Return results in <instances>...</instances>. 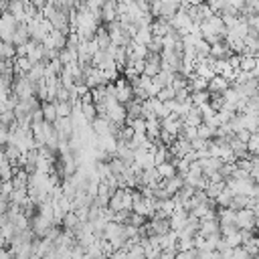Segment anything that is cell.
I'll return each mask as SVG.
<instances>
[{
	"instance_id": "6da1fadb",
	"label": "cell",
	"mask_w": 259,
	"mask_h": 259,
	"mask_svg": "<svg viewBox=\"0 0 259 259\" xmlns=\"http://www.w3.org/2000/svg\"><path fill=\"white\" fill-rule=\"evenodd\" d=\"M255 223H257V214H255L253 208L243 206V208H239V210L235 212V225H237L239 229H251V231H253Z\"/></svg>"
},
{
	"instance_id": "7a4b0ae2",
	"label": "cell",
	"mask_w": 259,
	"mask_h": 259,
	"mask_svg": "<svg viewBox=\"0 0 259 259\" xmlns=\"http://www.w3.org/2000/svg\"><path fill=\"white\" fill-rule=\"evenodd\" d=\"M229 85H231V81H229V79H225L223 75L214 73V75L208 79V85H206V89H208V93H223V91H225Z\"/></svg>"
},
{
	"instance_id": "3957f363",
	"label": "cell",
	"mask_w": 259,
	"mask_h": 259,
	"mask_svg": "<svg viewBox=\"0 0 259 259\" xmlns=\"http://www.w3.org/2000/svg\"><path fill=\"white\" fill-rule=\"evenodd\" d=\"M239 69L241 71H253L255 69V55H241Z\"/></svg>"
},
{
	"instance_id": "277c9868",
	"label": "cell",
	"mask_w": 259,
	"mask_h": 259,
	"mask_svg": "<svg viewBox=\"0 0 259 259\" xmlns=\"http://www.w3.org/2000/svg\"><path fill=\"white\" fill-rule=\"evenodd\" d=\"M247 152L249 154H259V136L251 134V138L247 140Z\"/></svg>"
},
{
	"instance_id": "5b68a950",
	"label": "cell",
	"mask_w": 259,
	"mask_h": 259,
	"mask_svg": "<svg viewBox=\"0 0 259 259\" xmlns=\"http://www.w3.org/2000/svg\"><path fill=\"white\" fill-rule=\"evenodd\" d=\"M255 69H259V53L255 55Z\"/></svg>"
},
{
	"instance_id": "8992f818",
	"label": "cell",
	"mask_w": 259,
	"mask_h": 259,
	"mask_svg": "<svg viewBox=\"0 0 259 259\" xmlns=\"http://www.w3.org/2000/svg\"><path fill=\"white\" fill-rule=\"evenodd\" d=\"M243 2H245V4H257L259 0H243Z\"/></svg>"
}]
</instances>
